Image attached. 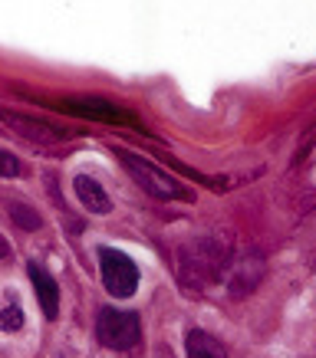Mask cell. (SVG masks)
<instances>
[{"instance_id":"5b68a950","label":"cell","mask_w":316,"mask_h":358,"mask_svg":"<svg viewBox=\"0 0 316 358\" xmlns=\"http://www.w3.org/2000/svg\"><path fill=\"white\" fill-rule=\"evenodd\" d=\"M0 119L7 122V125H11L17 135L36 141V145H56V141H63V131L53 129V125H46V122L23 119V115H17V112H7V109H0Z\"/></svg>"},{"instance_id":"8992f818","label":"cell","mask_w":316,"mask_h":358,"mask_svg":"<svg viewBox=\"0 0 316 358\" xmlns=\"http://www.w3.org/2000/svg\"><path fill=\"white\" fill-rule=\"evenodd\" d=\"M27 273H30V280H33V289H36V299H40L43 315L46 319H56V313H60V286H56V280L40 263H27Z\"/></svg>"},{"instance_id":"ba28073f","label":"cell","mask_w":316,"mask_h":358,"mask_svg":"<svg viewBox=\"0 0 316 358\" xmlns=\"http://www.w3.org/2000/svg\"><path fill=\"white\" fill-rule=\"evenodd\" d=\"M185 355L188 358H228L224 345L214 336H207L201 329H191L185 336Z\"/></svg>"},{"instance_id":"8fae6325","label":"cell","mask_w":316,"mask_h":358,"mask_svg":"<svg viewBox=\"0 0 316 358\" xmlns=\"http://www.w3.org/2000/svg\"><path fill=\"white\" fill-rule=\"evenodd\" d=\"M20 174H23V164H20V158L0 148V178H20Z\"/></svg>"},{"instance_id":"52a82bcc","label":"cell","mask_w":316,"mask_h":358,"mask_svg":"<svg viewBox=\"0 0 316 358\" xmlns=\"http://www.w3.org/2000/svg\"><path fill=\"white\" fill-rule=\"evenodd\" d=\"M73 191H76V201L86 207L89 214H109L112 210V201L109 194L102 191L96 178H89V174H76L73 178Z\"/></svg>"},{"instance_id":"9c48e42d","label":"cell","mask_w":316,"mask_h":358,"mask_svg":"<svg viewBox=\"0 0 316 358\" xmlns=\"http://www.w3.org/2000/svg\"><path fill=\"white\" fill-rule=\"evenodd\" d=\"M23 329V309L20 299L13 289H4L0 293V332H20Z\"/></svg>"},{"instance_id":"30bf717a","label":"cell","mask_w":316,"mask_h":358,"mask_svg":"<svg viewBox=\"0 0 316 358\" xmlns=\"http://www.w3.org/2000/svg\"><path fill=\"white\" fill-rule=\"evenodd\" d=\"M11 214H13V224L23 230H40L43 227V220H40V214L33 210V207H23V204H11Z\"/></svg>"},{"instance_id":"6da1fadb","label":"cell","mask_w":316,"mask_h":358,"mask_svg":"<svg viewBox=\"0 0 316 358\" xmlns=\"http://www.w3.org/2000/svg\"><path fill=\"white\" fill-rule=\"evenodd\" d=\"M116 155H119V162L125 164V171L132 174V181L142 187V191H149L152 197H158V201H191V191H188L178 178L162 171L158 164L145 162L142 155H132V152H125V148H119Z\"/></svg>"},{"instance_id":"3957f363","label":"cell","mask_w":316,"mask_h":358,"mask_svg":"<svg viewBox=\"0 0 316 358\" xmlns=\"http://www.w3.org/2000/svg\"><path fill=\"white\" fill-rule=\"evenodd\" d=\"M96 338L102 348L112 352H129L139 345L142 329H139V315L135 313H122V309H99L96 315Z\"/></svg>"},{"instance_id":"7a4b0ae2","label":"cell","mask_w":316,"mask_h":358,"mask_svg":"<svg viewBox=\"0 0 316 358\" xmlns=\"http://www.w3.org/2000/svg\"><path fill=\"white\" fill-rule=\"evenodd\" d=\"M99 280L106 286V293L116 296V299H129L139 289V280L142 273L132 263V257H125L122 250L116 247H99Z\"/></svg>"},{"instance_id":"7c38bea8","label":"cell","mask_w":316,"mask_h":358,"mask_svg":"<svg viewBox=\"0 0 316 358\" xmlns=\"http://www.w3.org/2000/svg\"><path fill=\"white\" fill-rule=\"evenodd\" d=\"M11 257V243H7V237L0 234V260H7Z\"/></svg>"},{"instance_id":"277c9868","label":"cell","mask_w":316,"mask_h":358,"mask_svg":"<svg viewBox=\"0 0 316 358\" xmlns=\"http://www.w3.org/2000/svg\"><path fill=\"white\" fill-rule=\"evenodd\" d=\"M63 109L79 115V119H89V122H116V125H125V122H129V115L122 109H116L112 102H106V99L69 96V99H63Z\"/></svg>"}]
</instances>
